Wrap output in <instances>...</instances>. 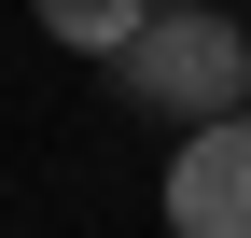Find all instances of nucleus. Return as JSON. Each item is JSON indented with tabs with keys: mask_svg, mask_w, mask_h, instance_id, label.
Listing matches in <instances>:
<instances>
[{
	"mask_svg": "<svg viewBox=\"0 0 251 238\" xmlns=\"http://www.w3.org/2000/svg\"><path fill=\"white\" fill-rule=\"evenodd\" d=\"M28 14H42L70 56H126V42L153 28V0H28Z\"/></svg>",
	"mask_w": 251,
	"mask_h": 238,
	"instance_id": "obj_3",
	"label": "nucleus"
},
{
	"mask_svg": "<svg viewBox=\"0 0 251 238\" xmlns=\"http://www.w3.org/2000/svg\"><path fill=\"white\" fill-rule=\"evenodd\" d=\"M112 84L168 126H224V112H251V28L209 0H153V28L112 56Z\"/></svg>",
	"mask_w": 251,
	"mask_h": 238,
	"instance_id": "obj_1",
	"label": "nucleus"
},
{
	"mask_svg": "<svg viewBox=\"0 0 251 238\" xmlns=\"http://www.w3.org/2000/svg\"><path fill=\"white\" fill-rule=\"evenodd\" d=\"M168 238H251V112L181 126V154H168Z\"/></svg>",
	"mask_w": 251,
	"mask_h": 238,
	"instance_id": "obj_2",
	"label": "nucleus"
}]
</instances>
